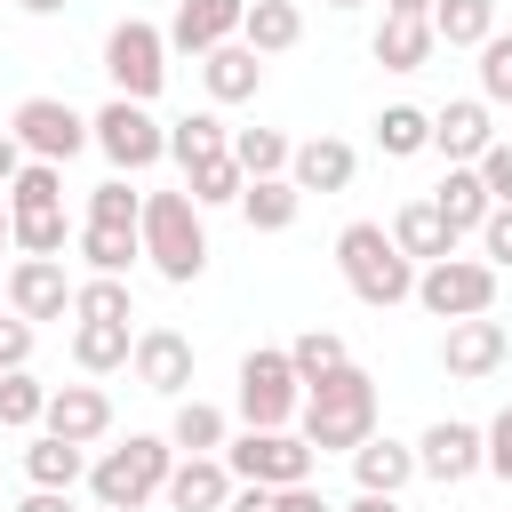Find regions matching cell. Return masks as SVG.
<instances>
[{
    "label": "cell",
    "instance_id": "1",
    "mask_svg": "<svg viewBox=\"0 0 512 512\" xmlns=\"http://www.w3.org/2000/svg\"><path fill=\"white\" fill-rule=\"evenodd\" d=\"M296 440L312 448V456H328V448H360V440H376V376L368 368H336V376H320L312 392H304V408H296Z\"/></svg>",
    "mask_w": 512,
    "mask_h": 512
},
{
    "label": "cell",
    "instance_id": "2",
    "mask_svg": "<svg viewBox=\"0 0 512 512\" xmlns=\"http://www.w3.org/2000/svg\"><path fill=\"white\" fill-rule=\"evenodd\" d=\"M136 240H144L152 272H160V280H176V288H192V280L208 272V224H200L192 192H144Z\"/></svg>",
    "mask_w": 512,
    "mask_h": 512
},
{
    "label": "cell",
    "instance_id": "3",
    "mask_svg": "<svg viewBox=\"0 0 512 512\" xmlns=\"http://www.w3.org/2000/svg\"><path fill=\"white\" fill-rule=\"evenodd\" d=\"M336 272H344V288L360 296V304H376V312H392V304H408L416 296V264L392 248V232L384 224H344L336 232Z\"/></svg>",
    "mask_w": 512,
    "mask_h": 512
},
{
    "label": "cell",
    "instance_id": "4",
    "mask_svg": "<svg viewBox=\"0 0 512 512\" xmlns=\"http://www.w3.org/2000/svg\"><path fill=\"white\" fill-rule=\"evenodd\" d=\"M168 472H176V448L160 432H128L120 448H104L88 464V496H96V512H136L144 496L168 488Z\"/></svg>",
    "mask_w": 512,
    "mask_h": 512
},
{
    "label": "cell",
    "instance_id": "5",
    "mask_svg": "<svg viewBox=\"0 0 512 512\" xmlns=\"http://www.w3.org/2000/svg\"><path fill=\"white\" fill-rule=\"evenodd\" d=\"M104 72H112V96L152 104L160 80H168V32L144 24V16H120V24L104 32Z\"/></svg>",
    "mask_w": 512,
    "mask_h": 512
},
{
    "label": "cell",
    "instance_id": "6",
    "mask_svg": "<svg viewBox=\"0 0 512 512\" xmlns=\"http://www.w3.org/2000/svg\"><path fill=\"white\" fill-rule=\"evenodd\" d=\"M416 304H424L432 320H480V312H496V264H480V256H440V264L416 272Z\"/></svg>",
    "mask_w": 512,
    "mask_h": 512
},
{
    "label": "cell",
    "instance_id": "7",
    "mask_svg": "<svg viewBox=\"0 0 512 512\" xmlns=\"http://www.w3.org/2000/svg\"><path fill=\"white\" fill-rule=\"evenodd\" d=\"M296 408H304V384H296L288 352L280 344H256L240 360V416H248V432H288Z\"/></svg>",
    "mask_w": 512,
    "mask_h": 512
},
{
    "label": "cell",
    "instance_id": "8",
    "mask_svg": "<svg viewBox=\"0 0 512 512\" xmlns=\"http://www.w3.org/2000/svg\"><path fill=\"white\" fill-rule=\"evenodd\" d=\"M312 464H320V456H312L296 432H240V440H224V472L248 480V488H304Z\"/></svg>",
    "mask_w": 512,
    "mask_h": 512
},
{
    "label": "cell",
    "instance_id": "9",
    "mask_svg": "<svg viewBox=\"0 0 512 512\" xmlns=\"http://www.w3.org/2000/svg\"><path fill=\"white\" fill-rule=\"evenodd\" d=\"M88 144H104V160L128 168V176H144L152 160H168V128H160L144 104H128V96H112V104L88 120Z\"/></svg>",
    "mask_w": 512,
    "mask_h": 512
},
{
    "label": "cell",
    "instance_id": "10",
    "mask_svg": "<svg viewBox=\"0 0 512 512\" xmlns=\"http://www.w3.org/2000/svg\"><path fill=\"white\" fill-rule=\"evenodd\" d=\"M8 136L24 144V160H56V168H64V160L88 144V120H80L64 96H24L16 120H8Z\"/></svg>",
    "mask_w": 512,
    "mask_h": 512
},
{
    "label": "cell",
    "instance_id": "11",
    "mask_svg": "<svg viewBox=\"0 0 512 512\" xmlns=\"http://www.w3.org/2000/svg\"><path fill=\"white\" fill-rule=\"evenodd\" d=\"M504 352H512V328L496 320V312H480V320H448V336H440V368L448 376H496L504 368Z\"/></svg>",
    "mask_w": 512,
    "mask_h": 512
},
{
    "label": "cell",
    "instance_id": "12",
    "mask_svg": "<svg viewBox=\"0 0 512 512\" xmlns=\"http://www.w3.org/2000/svg\"><path fill=\"white\" fill-rule=\"evenodd\" d=\"M128 368H136V384H144V392L184 400V384H192V336H184V328H136Z\"/></svg>",
    "mask_w": 512,
    "mask_h": 512
},
{
    "label": "cell",
    "instance_id": "13",
    "mask_svg": "<svg viewBox=\"0 0 512 512\" xmlns=\"http://www.w3.org/2000/svg\"><path fill=\"white\" fill-rule=\"evenodd\" d=\"M416 472H424V480H440V488L472 480V472H480V424H464V416L424 424V440H416Z\"/></svg>",
    "mask_w": 512,
    "mask_h": 512
},
{
    "label": "cell",
    "instance_id": "14",
    "mask_svg": "<svg viewBox=\"0 0 512 512\" xmlns=\"http://www.w3.org/2000/svg\"><path fill=\"white\" fill-rule=\"evenodd\" d=\"M8 312H16V320H64V312H72L64 264H56V256H24V264L8 272Z\"/></svg>",
    "mask_w": 512,
    "mask_h": 512
},
{
    "label": "cell",
    "instance_id": "15",
    "mask_svg": "<svg viewBox=\"0 0 512 512\" xmlns=\"http://www.w3.org/2000/svg\"><path fill=\"white\" fill-rule=\"evenodd\" d=\"M240 16H248V0H176L168 48H176V56H208V48L240 40Z\"/></svg>",
    "mask_w": 512,
    "mask_h": 512
},
{
    "label": "cell",
    "instance_id": "16",
    "mask_svg": "<svg viewBox=\"0 0 512 512\" xmlns=\"http://www.w3.org/2000/svg\"><path fill=\"white\" fill-rule=\"evenodd\" d=\"M488 144H496V128H488V104H480V96H456V104L432 112V152H440L448 168H472Z\"/></svg>",
    "mask_w": 512,
    "mask_h": 512
},
{
    "label": "cell",
    "instance_id": "17",
    "mask_svg": "<svg viewBox=\"0 0 512 512\" xmlns=\"http://www.w3.org/2000/svg\"><path fill=\"white\" fill-rule=\"evenodd\" d=\"M40 424H48V440H72V448H88V440H104V432H112V400H104L96 384H64V392H48Z\"/></svg>",
    "mask_w": 512,
    "mask_h": 512
},
{
    "label": "cell",
    "instance_id": "18",
    "mask_svg": "<svg viewBox=\"0 0 512 512\" xmlns=\"http://www.w3.org/2000/svg\"><path fill=\"white\" fill-rule=\"evenodd\" d=\"M352 168H360V152H352L344 136H304V144L288 152V184H296V192H344Z\"/></svg>",
    "mask_w": 512,
    "mask_h": 512
},
{
    "label": "cell",
    "instance_id": "19",
    "mask_svg": "<svg viewBox=\"0 0 512 512\" xmlns=\"http://www.w3.org/2000/svg\"><path fill=\"white\" fill-rule=\"evenodd\" d=\"M160 496H168L176 512H224V504H232V472H224V456H184Z\"/></svg>",
    "mask_w": 512,
    "mask_h": 512
},
{
    "label": "cell",
    "instance_id": "20",
    "mask_svg": "<svg viewBox=\"0 0 512 512\" xmlns=\"http://www.w3.org/2000/svg\"><path fill=\"white\" fill-rule=\"evenodd\" d=\"M200 80H208V96H216V104H248V96L264 88V56H256V48H240V40H224V48H208V56H200Z\"/></svg>",
    "mask_w": 512,
    "mask_h": 512
},
{
    "label": "cell",
    "instance_id": "21",
    "mask_svg": "<svg viewBox=\"0 0 512 512\" xmlns=\"http://www.w3.org/2000/svg\"><path fill=\"white\" fill-rule=\"evenodd\" d=\"M384 232H392V248H400L408 264H440V256H456V232L440 224V208H432V200H408Z\"/></svg>",
    "mask_w": 512,
    "mask_h": 512
},
{
    "label": "cell",
    "instance_id": "22",
    "mask_svg": "<svg viewBox=\"0 0 512 512\" xmlns=\"http://www.w3.org/2000/svg\"><path fill=\"white\" fill-rule=\"evenodd\" d=\"M352 480H360V496H400L416 480V448L408 440H360L352 448Z\"/></svg>",
    "mask_w": 512,
    "mask_h": 512
},
{
    "label": "cell",
    "instance_id": "23",
    "mask_svg": "<svg viewBox=\"0 0 512 512\" xmlns=\"http://www.w3.org/2000/svg\"><path fill=\"white\" fill-rule=\"evenodd\" d=\"M304 40V8L296 0H248V16H240V48H256V56H288Z\"/></svg>",
    "mask_w": 512,
    "mask_h": 512
},
{
    "label": "cell",
    "instance_id": "24",
    "mask_svg": "<svg viewBox=\"0 0 512 512\" xmlns=\"http://www.w3.org/2000/svg\"><path fill=\"white\" fill-rule=\"evenodd\" d=\"M432 208H440V224L464 240V232H480V216L496 208L488 200V184H480V168H448L440 184H432Z\"/></svg>",
    "mask_w": 512,
    "mask_h": 512
},
{
    "label": "cell",
    "instance_id": "25",
    "mask_svg": "<svg viewBox=\"0 0 512 512\" xmlns=\"http://www.w3.org/2000/svg\"><path fill=\"white\" fill-rule=\"evenodd\" d=\"M128 352H136V328H128V320H80V328H72L80 376H112V368H128Z\"/></svg>",
    "mask_w": 512,
    "mask_h": 512
},
{
    "label": "cell",
    "instance_id": "26",
    "mask_svg": "<svg viewBox=\"0 0 512 512\" xmlns=\"http://www.w3.org/2000/svg\"><path fill=\"white\" fill-rule=\"evenodd\" d=\"M432 48H440V40H432V16H384V24H376V64H384V72H424Z\"/></svg>",
    "mask_w": 512,
    "mask_h": 512
},
{
    "label": "cell",
    "instance_id": "27",
    "mask_svg": "<svg viewBox=\"0 0 512 512\" xmlns=\"http://www.w3.org/2000/svg\"><path fill=\"white\" fill-rule=\"evenodd\" d=\"M24 472H32V488H56V496H72L80 480H88V448H72V440H32L24 448Z\"/></svg>",
    "mask_w": 512,
    "mask_h": 512
},
{
    "label": "cell",
    "instance_id": "28",
    "mask_svg": "<svg viewBox=\"0 0 512 512\" xmlns=\"http://www.w3.org/2000/svg\"><path fill=\"white\" fill-rule=\"evenodd\" d=\"M224 408H208V400H176V416H168V448L176 456H216L224 448Z\"/></svg>",
    "mask_w": 512,
    "mask_h": 512
},
{
    "label": "cell",
    "instance_id": "29",
    "mask_svg": "<svg viewBox=\"0 0 512 512\" xmlns=\"http://www.w3.org/2000/svg\"><path fill=\"white\" fill-rule=\"evenodd\" d=\"M376 152H384V160H416V152H432V112H416V104H384V112H376Z\"/></svg>",
    "mask_w": 512,
    "mask_h": 512
},
{
    "label": "cell",
    "instance_id": "30",
    "mask_svg": "<svg viewBox=\"0 0 512 512\" xmlns=\"http://www.w3.org/2000/svg\"><path fill=\"white\" fill-rule=\"evenodd\" d=\"M216 152H232V128H224L216 112H184V120L168 128V160H176V168H200V160H216Z\"/></svg>",
    "mask_w": 512,
    "mask_h": 512
},
{
    "label": "cell",
    "instance_id": "31",
    "mask_svg": "<svg viewBox=\"0 0 512 512\" xmlns=\"http://www.w3.org/2000/svg\"><path fill=\"white\" fill-rule=\"evenodd\" d=\"M288 136L280 128H232V168L248 176V184H264V176H288Z\"/></svg>",
    "mask_w": 512,
    "mask_h": 512
},
{
    "label": "cell",
    "instance_id": "32",
    "mask_svg": "<svg viewBox=\"0 0 512 512\" xmlns=\"http://www.w3.org/2000/svg\"><path fill=\"white\" fill-rule=\"evenodd\" d=\"M296 208H304V192H296L288 176H264V184H248V192H240L248 232H288V224H296Z\"/></svg>",
    "mask_w": 512,
    "mask_h": 512
},
{
    "label": "cell",
    "instance_id": "33",
    "mask_svg": "<svg viewBox=\"0 0 512 512\" xmlns=\"http://www.w3.org/2000/svg\"><path fill=\"white\" fill-rule=\"evenodd\" d=\"M280 352H288V368H296V384H304V392H312L320 376L352 368V352H344V336H336V328H304V336H296V344H280Z\"/></svg>",
    "mask_w": 512,
    "mask_h": 512
},
{
    "label": "cell",
    "instance_id": "34",
    "mask_svg": "<svg viewBox=\"0 0 512 512\" xmlns=\"http://www.w3.org/2000/svg\"><path fill=\"white\" fill-rule=\"evenodd\" d=\"M488 32H496V0H432V40L480 48Z\"/></svg>",
    "mask_w": 512,
    "mask_h": 512
},
{
    "label": "cell",
    "instance_id": "35",
    "mask_svg": "<svg viewBox=\"0 0 512 512\" xmlns=\"http://www.w3.org/2000/svg\"><path fill=\"white\" fill-rule=\"evenodd\" d=\"M8 240L24 248V256H64V208H8Z\"/></svg>",
    "mask_w": 512,
    "mask_h": 512
},
{
    "label": "cell",
    "instance_id": "36",
    "mask_svg": "<svg viewBox=\"0 0 512 512\" xmlns=\"http://www.w3.org/2000/svg\"><path fill=\"white\" fill-rule=\"evenodd\" d=\"M80 256H88V272L120 280V272L144 256V240H136V232H112V224H80Z\"/></svg>",
    "mask_w": 512,
    "mask_h": 512
},
{
    "label": "cell",
    "instance_id": "37",
    "mask_svg": "<svg viewBox=\"0 0 512 512\" xmlns=\"http://www.w3.org/2000/svg\"><path fill=\"white\" fill-rule=\"evenodd\" d=\"M72 320H136V296H128V280H104V272L72 280Z\"/></svg>",
    "mask_w": 512,
    "mask_h": 512
},
{
    "label": "cell",
    "instance_id": "38",
    "mask_svg": "<svg viewBox=\"0 0 512 512\" xmlns=\"http://www.w3.org/2000/svg\"><path fill=\"white\" fill-rule=\"evenodd\" d=\"M184 192H192V208H224V200H240V192H248V176L232 168V152H216V160L184 168Z\"/></svg>",
    "mask_w": 512,
    "mask_h": 512
},
{
    "label": "cell",
    "instance_id": "39",
    "mask_svg": "<svg viewBox=\"0 0 512 512\" xmlns=\"http://www.w3.org/2000/svg\"><path fill=\"white\" fill-rule=\"evenodd\" d=\"M40 408H48V384H40L32 368H8V376H0V424H8V432H32Z\"/></svg>",
    "mask_w": 512,
    "mask_h": 512
},
{
    "label": "cell",
    "instance_id": "40",
    "mask_svg": "<svg viewBox=\"0 0 512 512\" xmlns=\"http://www.w3.org/2000/svg\"><path fill=\"white\" fill-rule=\"evenodd\" d=\"M8 208H64V168L56 160H24V176L8 184Z\"/></svg>",
    "mask_w": 512,
    "mask_h": 512
},
{
    "label": "cell",
    "instance_id": "41",
    "mask_svg": "<svg viewBox=\"0 0 512 512\" xmlns=\"http://www.w3.org/2000/svg\"><path fill=\"white\" fill-rule=\"evenodd\" d=\"M136 216H144V192H128L120 176L88 192V224H112V232H136Z\"/></svg>",
    "mask_w": 512,
    "mask_h": 512
},
{
    "label": "cell",
    "instance_id": "42",
    "mask_svg": "<svg viewBox=\"0 0 512 512\" xmlns=\"http://www.w3.org/2000/svg\"><path fill=\"white\" fill-rule=\"evenodd\" d=\"M480 96L488 104H512V32H488L480 40Z\"/></svg>",
    "mask_w": 512,
    "mask_h": 512
},
{
    "label": "cell",
    "instance_id": "43",
    "mask_svg": "<svg viewBox=\"0 0 512 512\" xmlns=\"http://www.w3.org/2000/svg\"><path fill=\"white\" fill-rule=\"evenodd\" d=\"M480 264H496V272L512 264V208H488L480 216Z\"/></svg>",
    "mask_w": 512,
    "mask_h": 512
},
{
    "label": "cell",
    "instance_id": "44",
    "mask_svg": "<svg viewBox=\"0 0 512 512\" xmlns=\"http://www.w3.org/2000/svg\"><path fill=\"white\" fill-rule=\"evenodd\" d=\"M472 168H480V184H488V200H496V208H512V144H488V152H480Z\"/></svg>",
    "mask_w": 512,
    "mask_h": 512
},
{
    "label": "cell",
    "instance_id": "45",
    "mask_svg": "<svg viewBox=\"0 0 512 512\" xmlns=\"http://www.w3.org/2000/svg\"><path fill=\"white\" fill-rule=\"evenodd\" d=\"M480 464H488L496 480H512V408H504V416L480 432Z\"/></svg>",
    "mask_w": 512,
    "mask_h": 512
},
{
    "label": "cell",
    "instance_id": "46",
    "mask_svg": "<svg viewBox=\"0 0 512 512\" xmlns=\"http://www.w3.org/2000/svg\"><path fill=\"white\" fill-rule=\"evenodd\" d=\"M24 360H32V320H16V312H8V320H0V376H8V368H24Z\"/></svg>",
    "mask_w": 512,
    "mask_h": 512
},
{
    "label": "cell",
    "instance_id": "47",
    "mask_svg": "<svg viewBox=\"0 0 512 512\" xmlns=\"http://www.w3.org/2000/svg\"><path fill=\"white\" fill-rule=\"evenodd\" d=\"M272 496H280V512H336V504H328L312 480H304V488H272Z\"/></svg>",
    "mask_w": 512,
    "mask_h": 512
},
{
    "label": "cell",
    "instance_id": "48",
    "mask_svg": "<svg viewBox=\"0 0 512 512\" xmlns=\"http://www.w3.org/2000/svg\"><path fill=\"white\" fill-rule=\"evenodd\" d=\"M16 176H24V144H16V136H8V128H0V192H8V184H16Z\"/></svg>",
    "mask_w": 512,
    "mask_h": 512
},
{
    "label": "cell",
    "instance_id": "49",
    "mask_svg": "<svg viewBox=\"0 0 512 512\" xmlns=\"http://www.w3.org/2000/svg\"><path fill=\"white\" fill-rule=\"evenodd\" d=\"M224 512H280V496H272V488H232Z\"/></svg>",
    "mask_w": 512,
    "mask_h": 512
},
{
    "label": "cell",
    "instance_id": "50",
    "mask_svg": "<svg viewBox=\"0 0 512 512\" xmlns=\"http://www.w3.org/2000/svg\"><path fill=\"white\" fill-rule=\"evenodd\" d=\"M8 512H72V496H56V488H32L24 504H8Z\"/></svg>",
    "mask_w": 512,
    "mask_h": 512
},
{
    "label": "cell",
    "instance_id": "51",
    "mask_svg": "<svg viewBox=\"0 0 512 512\" xmlns=\"http://www.w3.org/2000/svg\"><path fill=\"white\" fill-rule=\"evenodd\" d=\"M344 512H400V496H352Z\"/></svg>",
    "mask_w": 512,
    "mask_h": 512
},
{
    "label": "cell",
    "instance_id": "52",
    "mask_svg": "<svg viewBox=\"0 0 512 512\" xmlns=\"http://www.w3.org/2000/svg\"><path fill=\"white\" fill-rule=\"evenodd\" d=\"M384 16H432V0H384Z\"/></svg>",
    "mask_w": 512,
    "mask_h": 512
},
{
    "label": "cell",
    "instance_id": "53",
    "mask_svg": "<svg viewBox=\"0 0 512 512\" xmlns=\"http://www.w3.org/2000/svg\"><path fill=\"white\" fill-rule=\"evenodd\" d=\"M16 8H24V16H56L64 0H16Z\"/></svg>",
    "mask_w": 512,
    "mask_h": 512
},
{
    "label": "cell",
    "instance_id": "54",
    "mask_svg": "<svg viewBox=\"0 0 512 512\" xmlns=\"http://www.w3.org/2000/svg\"><path fill=\"white\" fill-rule=\"evenodd\" d=\"M0 248H8V192H0Z\"/></svg>",
    "mask_w": 512,
    "mask_h": 512
},
{
    "label": "cell",
    "instance_id": "55",
    "mask_svg": "<svg viewBox=\"0 0 512 512\" xmlns=\"http://www.w3.org/2000/svg\"><path fill=\"white\" fill-rule=\"evenodd\" d=\"M328 8H368V0H328Z\"/></svg>",
    "mask_w": 512,
    "mask_h": 512
},
{
    "label": "cell",
    "instance_id": "56",
    "mask_svg": "<svg viewBox=\"0 0 512 512\" xmlns=\"http://www.w3.org/2000/svg\"><path fill=\"white\" fill-rule=\"evenodd\" d=\"M0 512H8V504H0Z\"/></svg>",
    "mask_w": 512,
    "mask_h": 512
}]
</instances>
